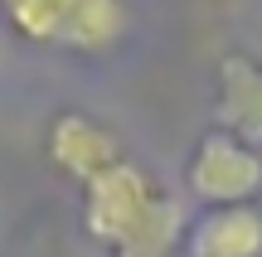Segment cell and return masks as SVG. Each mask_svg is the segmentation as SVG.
<instances>
[{
  "label": "cell",
  "mask_w": 262,
  "mask_h": 257,
  "mask_svg": "<svg viewBox=\"0 0 262 257\" xmlns=\"http://www.w3.org/2000/svg\"><path fill=\"white\" fill-rule=\"evenodd\" d=\"M189 257H262V209L233 204V209H204L185 228Z\"/></svg>",
  "instance_id": "277c9868"
},
{
  "label": "cell",
  "mask_w": 262,
  "mask_h": 257,
  "mask_svg": "<svg viewBox=\"0 0 262 257\" xmlns=\"http://www.w3.org/2000/svg\"><path fill=\"white\" fill-rule=\"evenodd\" d=\"M160 194L165 190H160L136 160L122 155L112 170H102L97 180L83 184V228L93 233L102 248H112V257H117L122 248H131V238H136L141 228H146V219L156 214Z\"/></svg>",
  "instance_id": "6da1fadb"
},
{
  "label": "cell",
  "mask_w": 262,
  "mask_h": 257,
  "mask_svg": "<svg viewBox=\"0 0 262 257\" xmlns=\"http://www.w3.org/2000/svg\"><path fill=\"white\" fill-rule=\"evenodd\" d=\"M131 29V10L126 0H78L73 19H68L58 49H73V54H107L126 39Z\"/></svg>",
  "instance_id": "8992f818"
},
{
  "label": "cell",
  "mask_w": 262,
  "mask_h": 257,
  "mask_svg": "<svg viewBox=\"0 0 262 257\" xmlns=\"http://www.w3.org/2000/svg\"><path fill=\"white\" fill-rule=\"evenodd\" d=\"M49 160H54V170H63L68 180L88 184L97 180L102 170H112L117 160H122V141H117L112 126H102L97 116L88 112H58L54 122H49Z\"/></svg>",
  "instance_id": "3957f363"
},
{
  "label": "cell",
  "mask_w": 262,
  "mask_h": 257,
  "mask_svg": "<svg viewBox=\"0 0 262 257\" xmlns=\"http://www.w3.org/2000/svg\"><path fill=\"white\" fill-rule=\"evenodd\" d=\"M185 184L204 209L253 204L262 190V155H257V146L238 141V136H228L219 126L194 146V155L185 165Z\"/></svg>",
  "instance_id": "7a4b0ae2"
},
{
  "label": "cell",
  "mask_w": 262,
  "mask_h": 257,
  "mask_svg": "<svg viewBox=\"0 0 262 257\" xmlns=\"http://www.w3.org/2000/svg\"><path fill=\"white\" fill-rule=\"evenodd\" d=\"M219 122L228 136L262 146V63L248 54H228L219 63Z\"/></svg>",
  "instance_id": "5b68a950"
},
{
  "label": "cell",
  "mask_w": 262,
  "mask_h": 257,
  "mask_svg": "<svg viewBox=\"0 0 262 257\" xmlns=\"http://www.w3.org/2000/svg\"><path fill=\"white\" fill-rule=\"evenodd\" d=\"M78 0H0V15L29 44H58L73 19Z\"/></svg>",
  "instance_id": "52a82bcc"
}]
</instances>
